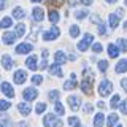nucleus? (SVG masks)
Segmentation results:
<instances>
[{
  "mask_svg": "<svg viewBox=\"0 0 127 127\" xmlns=\"http://www.w3.org/2000/svg\"><path fill=\"white\" fill-rule=\"evenodd\" d=\"M119 46H116L114 43H111V45H108V56L110 57H118L119 56Z\"/></svg>",
  "mask_w": 127,
  "mask_h": 127,
  "instance_id": "19",
  "label": "nucleus"
},
{
  "mask_svg": "<svg viewBox=\"0 0 127 127\" xmlns=\"http://www.w3.org/2000/svg\"><path fill=\"white\" fill-rule=\"evenodd\" d=\"M79 33H81V30H79L78 26H71V27H70V35H71L73 38H76Z\"/></svg>",
  "mask_w": 127,
  "mask_h": 127,
  "instance_id": "32",
  "label": "nucleus"
},
{
  "mask_svg": "<svg viewBox=\"0 0 127 127\" xmlns=\"http://www.w3.org/2000/svg\"><path fill=\"white\" fill-rule=\"evenodd\" d=\"M92 41H94V35H92V33H86L84 38H83L81 41L78 43V49H79V51H86L87 48L91 46V43H92Z\"/></svg>",
  "mask_w": 127,
  "mask_h": 127,
  "instance_id": "3",
  "label": "nucleus"
},
{
  "mask_svg": "<svg viewBox=\"0 0 127 127\" xmlns=\"http://www.w3.org/2000/svg\"><path fill=\"white\" fill-rule=\"evenodd\" d=\"M79 103H81V100H79L76 95H70V97H68V105H70L71 110H78Z\"/></svg>",
  "mask_w": 127,
  "mask_h": 127,
  "instance_id": "17",
  "label": "nucleus"
},
{
  "mask_svg": "<svg viewBox=\"0 0 127 127\" xmlns=\"http://www.w3.org/2000/svg\"><path fill=\"white\" fill-rule=\"evenodd\" d=\"M37 89L35 87H27V89H24V92H22V97H24V100H27V102H32V100H35L37 98Z\"/></svg>",
  "mask_w": 127,
  "mask_h": 127,
  "instance_id": "4",
  "label": "nucleus"
},
{
  "mask_svg": "<svg viewBox=\"0 0 127 127\" xmlns=\"http://www.w3.org/2000/svg\"><path fill=\"white\" fill-rule=\"evenodd\" d=\"M116 14L119 16V18H122V14H124V10H122V8H118V10H116Z\"/></svg>",
  "mask_w": 127,
  "mask_h": 127,
  "instance_id": "46",
  "label": "nucleus"
},
{
  "mask_svg": "<svg viewBox=\"0 0 127 127\" xmlns=\"http://www.w3.org/2000/svg\"><path fill=\"white\" fill-rule=\"evenodd\" d=\"M32 2H33V3H38V2H41V0H32Z\"/></svg>",
  "mask_w": 127,
  "mask_h": 127,
  "instance_id": "52",
  "label": "nucleus"
},
{
  "mask_svg": "<svg viewBox=\"0 0 127 127\" xmlns=\"http://www.w3.org/2000/svg\"><path fill=\"white\" fill-rule=\"evenodd\" d=\"M119 110L122 111V114H127V100L121 102V105H119Z\"/></svg>",
  "mask_w": 127,
  "mask_h": 127,
  "instance_id": "38",
  "label": "nucleus"
},
{
  "mask_svg": "<svg viewBox=\"0 0 127 127\" xmlns=\"http://www.w3.org/2000/svg\"><path fill=\"white\" fill-rule=\"evenodd\" d=\"M49 75H54V76H59V78H62L64 76V73H62V70H61V67H59V64H53V65H49Z\"/></svg>",
  "mask_w": 127,
  "mask_h": 127,
  "instance_id": "14",
  "label": "nucleus"
},
{
  "mask_svg": "<svg viewBox=\"0 0 127 127\" xmlns=\"http://www.w3.org/2000/svg\"><path fill=\"white\" fill-rule=\"evenodd\" d=\"M121 86H122V89L127 92V78H122L121 79Z\"/></svg>",
  "mask_w": 127,
  "mask_h": 127,
  "instance_id": "43",
  "label": "nucleus"
},
{
  "mask_svg": "<svg viewBox=\"0 0 127 127\" xmlns=\"http://www.w3.org/2000/svg\"><path fill=\"white\" fill-rule=\"evenodd\" d=\"M75 78H76V75H75V73H71V79H68V81H65V83H64V89H65V91H70V89H73V87H76L78 81H76Z\"/></svg>",
  "mask_w": 127,
  "mask_h": 127,
  "instance_id": "15",
  "label": "nucleus"
},
{
  "mask_svg": "<svg viewBox=\"0 0 127 127\" xmlns=\"http://www.w3.org/2000/svg\"><path fill=\"white\" fill-rule=\"evenodd\" d=\"M13 16H14V19H22L26 16V11L21 6H16V8H13Z\"/></svg>",
  "mask_w": 127,
  "mask_h": 127,
  "instance_id": "23",
  "label": "nucleus"
},
{
  "mask_svg": "<svg viewBox=\"0 0 127 127\" xmlns=\"http://www.w3.org/2000/svg\"><path fill=\"white\" fill-rule=\"evenodd\" d=\"M46 111V103H38L37 106H35V113L40 114V113H45Z\"/></svg>",
  "mask_w": 127,
  "mask_h": 127,
  "instance_id": "34",
  "label": "nucleus"
},
{
  "mask_svg": "<svg viewBox=\"0 0 127 127\" xmlns=\"http://www.w3.org/2000/svg\"><path fill=\"white\" fill-rule=\"evenodd\" d=\"M37 56H35V54H32L30 56V57H27L26 59V65H27V68H29V70H37L38 68V65H37Z\"/></svg>",
  "mask_w": 127,
  "mask_h": 127,
  "instance_id": "9",
  "label": "nucleus"
},
{
  "mask_svg": "<svg viewBox=\"0 0 127 127\" xmlns=\"http://www.w3.org/2000/svg\"><path fill=\"white\" fill-rule=\"evenodd\" d=\"M32 83H33V84H41L43 78L40 76V75H33V76H32Z\"/></svg>",
  "mask_w": 127,
  "mask_h": 127,
  "instance_id": "36",
  "label": "nucleus"
},
{
  "mask_svg": "<svg viewBox=\"0 0 127 127\" xmlns=\"http://www.w3.org/2000/svg\"><path fill=\"white\" fill-rule=\"evenodd\" d=\"M43 124H45V127H62L64 122H62V119H59L56 114L49 113L43 118Z\"/></svg>",
  "mask_w": 127,
  "mask_h": 127,
  "instance_id": "1",
  "label": "nucleus"
},
{
  "mask_svg": "<svg viewBox=\"0 0 127 127\" xmlns=\"http://www.w3.org/2000/svg\"><path fill=\"white\" fill-rule=\"evenodd\" d=\"M86 16H89V13H87L86 10H79V11H76V13H75V18L79 19V21H81V19H84Z\"/></svg>",
  "mask_w": 127,
  "mask_h": 127,
  "instance_id": "33",
  "label": "nucleus"
},
{
  "mask_svg": "<svg viewBox=\"0 0 127 127\" xmlns=\"http://www.w3.org/2000/svg\"><path fill=\"white\" fill-rule=\"evenodd\" d=\"M2 67L5 70H10L11 67H13V59H11L10 54H3L2 56Z\"/></svg>",
  "mask_w": 127,
  "mask_h": 127,
  "instance_id": "11",
  "label": "nucleus"
},
{
  "mask_svg": "<svg viewBox=\"0 0 127 127\" xmlns=\"http://www.w3.org/2000/svg\"><path fill=\"white\" fill-rule=\"evenodd\" d=\"M18 108H19V111H21V114H24V116H29V114H30V111H32L30 105H27L26 102L19 103V105H18Z\"/></svg>",
  "mask_w": 127,
  "mask_h": 127,
  "instance_id": "20",
  "label": "nucleus"
},
{
  "mask_svg": "<svg viewBox=\"0 0 127 127\" xmlns=\"http://www.w3.org/2000/svg\"><path fill=\"white\" fill-rule=\"evenodd\" d=\"M98 68H100L102 71H106V68H108V62H106V61H100V62H98Z\"/></svg>",
  "mask_w": 127,
  "mask_h": 127,
  "instance_id": "37",
  "label": "nucleus"
},
{
  "mask_svg": "<svg viewBox=\"0 0 127 127\" xmlns=\"http://www.w3.org/2000/svg\"><path fill=\"white\" fill-rule=\"evenodd\" d=\"M59 35H61V30H59L57 27H53L51 30H48V32L43 33V40H45V41H51V40H56Z\"/></svg>",
  "mask_w": 127,
  "mask_h": 127,
  "instance_id": "5",
  "label": "nucleus"
},
{
  "mask_svg": "<svg viewBox=\"0 0 127 127\" xmlns=\"http://www.w3.org/2000/svg\"><path fill=\"white\" fill-rule=\"evenodd\" d=\"M0 89H2V92L5 94L8 98H13V97H14V89L11 87V84H10V83L3 81L2 84H0Z\"/></svg>",
  "mask_w": 127,
  "mask_h": 127,
  "instance_id": "6",
  "label": "nucleus"
},
{
  "mask_svg": "<svg viewBox=\"0 0 127 127\" xmlns=\"http://www.w3.org/2000/svg\"><path fill=\"white\" fill-rule=\"evenodd\" d=\"M14 33H16V37H22V35L26 33V26H24V24H18Z\"/></svg>",
  "mask_w": 127,
  "mask_h": 127,
  "instance_id": "27",
  "label": "nucleus"
},
{
  "mask_svg": "<svg viewBox=\"0 0 127 127\" xmlns=\"http://www.w3.org/2000/svg\"><path fill=\"white\" fill-rule=\"evenodd\" d=\"M118 46H119V49H121L122 53H126V51H127V40L119 38V40H118Z\"/></svg>",
  "mask_w": 127,
  "mask_h": 127,
  "instance_id": "31",
  "label": "nucleus"
},
{
  "mask_svg": "<svg viewBox=\"0 0 127 127\" xmlns=\"http://www.w3.org/2000/svg\"><path fill=\"white\" fill-rule=\"evenodd\" d=\"M105 124V116H103V113H97L94 118V127H103Z\"/></svg>",
  "mask_w": 127,
  "mask_h": 127,
  "instance_id": "18",
  "label": "nucleus"
},
{
  "mask_svg": "<svg viewBox=\"0 0 127 127\" xmlns=\"http://www.w3.org/2000/svg\"><path fill=\"white\" fill-rule=\"evenodd\" d=\"M119 19H121V18H119L116 13H113V14L110 16V27H111V29H116V27H118Z\"/></svg>",
  "mask_w": 127,
  "mask_h": 127,
  "instance_id": "24",
  "label": "nucleus"
},
{
  "mask_svg": "<svg viewBox=\"0 0 127 127\" xmlns=\"http://www.w3.org/2000/svg\"><path fill=\"white\" fill-rule=\"evenodd\" d=\"M91 89H92V78H84L81 81V91L84 94H91Z\"/></svg>",
  "mask_w": 127,
  "mask_h": 127,
  "instance_id": "8",
  "label": "nucleus"
},
{
  "mask_svg": "<svg viewBox=\"0 0 127 127\" xmlns=\"http://www.w3.org/2000/svg\"><path fill=\"white\" fill-rule=\"evenodd\" d=\"M48 67V62H46V59H43L41 64H40V70H43V68H46Z\"/></svg>",
  "mask_w": 127,
  "mask_h": 127,
  "instance_id": "45",
  "label": "nucleus"
},
{
  "mask_svg": "<svg viewBox=\"0 0 127 127\" xmlns=\"http://www.w3.org/2000/svg\"><path fill=\"white\" fill-rule=\"evenodd\" d=\"M32 14H33V21H37V22H41V21H43V18H45V11H43L41 8H38V6H35V8H33Z\"/></svg>",
  "mask_w": 127,
  "mask_h": 127,
  "instance_id": "12",
  "label": "nucleus"
},
{
  "mask_svg": "<svg viewBox=\"0 0 127 127\" xmlns=\"http://www.w3.org/2000/svg\"><path fill=\"white\" fill-rule=\"evenodd\" d=\"M106 3H116V0H105Z\"/></svg>",
  "mask_w": 127,
  "mask_h": 127,
  "instance_id": "51",
  "label": "nucleus"
},
{
  "mask_svg": "<svg viewBox=\"0 0 127 127\" xmlns=\"http://www.w3.org/2000/svg\"><path fill=\"white\" fill-rule=\"evenodd\" d=\"M91 21H92V22H95V24H102V19L98 18L97 14H92V18H91Z\"/></svg>",
  "mask_w": 127,
  "mask_h": 127,
  "instance_id": "42",
  "label": "nucleus"
},
{
  "mask_svg": "<svg viewBox=\"0 0 127 127\" xmlns=\"http://www.w3.org/2000/svg\"><path fill=\"white\" fill-rule=\"evenodd\" d=\"M11 24H13V19L11 18H3L0 21V29H8V27H11Z\"/></svg>",
  "mask_w": 127,
  "mask_h": 127,
  "instance_id": "25",
  "label": "nucleus"
},
{
  "mask_svg": "<svg viewBox=\"0 0 127 127\" xmlns=\"http://www.w3.org/2000/svg\"><path fill=\"white\" fill-rule=\"evenodd\" d=\"M68 124L73 126V127H81V122H79V119L76 116H70L68 118Z\"/></svg>",
  "mask_w": 127,
  "mask_h": 127,
  "instance_id": "29",
  "label": "nucleus"
},
{
  "mask_svg": "<svg viewBox=\"0 0 127 127\" xmlns=\"http://www.w3.org/2000/svg\"><path fill=\"white\" fill-rule=\"evenodd\" d=\"M13 79H14L16 84H22V83L27 79V73L24 70H16L14 75H13Z\"/></svg>",
  "mask_w": 127,
  "mask_h": 127,
  "instance_id": "7",
  "label": "nucleus"
},
{
  "mask_svg": "<svg viewBox=\"0 0 127 127\" xmlns=\"http://www.w3.org/2000/svg\"><path fill=\"white\" fill-rule=\"evenodd\" d=\"M8 108H10V102H6V100H0V111H6Z\"/></svg>",
  "mask_w": 127,
  "mask_h": 127,
  "instance_id": "35",
  "label": "nucleus"
},
{
  "mask_svg": "<svg viewBox=\"0 0 127 127\" xmlns=\"http://www.w3.org/2000/svg\"><path fill=\"white\" fill-rule=\"evenodd\" d=\"M114 70H116V73H124V71H127V59L119 61L116 64V67H114Z\"/></svg>",
  "mask_w": 127,
  "mask_h": 127,
  "instance_id": "16",
  "label": "nucleus"
},
{
  "mask_svg": "<svg viewBox=\"0 0 127 127\" xmlns=\"http://www.w3.org/2000/svg\"><path fill=\"white\" fill-rule=\"evenodd\" d=\"M6 8V2L5 0H0V10H5Z\"/></svg>",
  "mask_w": 127,
  "mask_h": 127,
  "instance_id": "47",
  "label": "nucleus"
},
{
  "mask_svg": "<svg viewBox=\"0 0 127 127\" xmlns=\"http://www.w3.org/2000/svg\"><path fill=\"white\" fill-rule=\"evenodd\" d=\"M124 30H127V22H124Z\"/></svg>",
  "mask_w": 127,
  "mask_h": 127,
  "instance_id": "53",
  "label": "nucleus"
},
{
  "mask_svg": "<svg viewBox=\"0 0 127 127\" xmlns=\"http://www.w3.org/2000/svg\"><path fill=\"white\" fill-rule=\"evenodd\" d=\"M16 127H29L27 122H19V124H16Z\"/></svg>",
  "mask_w": 127,
  "mask_h": 127,
  "instance_id": "49",
  "label": "nucleus"
},
{
  "mask_svg": "<svg viewBox=\"0 0 127 127\" xmlns=\"http://www.w3.org/2000/svg\"><path fill=\"white\" fill-rule=\"evenodd\" d=\"M78 2H81L83 5H91V3H92V0H78Z\"/></svg>",
  "mask_w": 127,
  "mask_h": 127,
  "instance_id": "48",
  "label": "nucleus"
},
{
  "mask_svg": "<svg viewBox=\"0 0 127 127\" xmlns=\"http://www.w3.org/2000/svg\"><path fill=\"white\" fill-rule=\"evenodd\" d=\"M14 40H16L14 32H6V33H3V37H2V41L5 43V45H11V43H14Z\"/></svg>",
  "mask_w": 127,
  "mask_h": 127,
  "instance_id": "13",
  "label": "nucleus"
},
{
  "mask_svg": "<svg viewBox=\"0 0 127 127\" xmlns=\"http://www.w3.org/2000/svg\"><path fill=\"white\" fill-rule=\"evenodd\" d=\"M118 127H121V126H118Z\"/></svg>",
  "mask_w": 127,
  "mask_h": 127,
  "instance_id": "55",
  "label": "nucleus"
},
{
  "mask_svg": "<svg viewBox=\"0 0 127 127\" xmlns=\"http://www.w3.org/2000/svg\"><path fill=\"white\" fill-rule=\"evenodd\" d=\"M118 121H119L118 114H116V113H111L110 116H108V121H106V126H108V127H114V126L118 124Z\"/></svg>",
  "mask_w": 127,
  "mask_h": 127,
  "instance_id": "22",
  "label": "nucleus"
},
{
  "mask_svg": "<svg viewBox=\"0 0 127 127\" xmlns=\"http://www.w3.org/2000/svg\"><path fill=\"white\" fill-rule=\"evenodd\" d=\"M98 32H100V35H106V27H105V24H100L98 26Z\"/></svg>",
  "mask_w": 127,
  "mask_h": 127,
  "instance_id": "41",
  "label": "nucleus"
},
{
  "mask_svg": "<svg viewBox=\"0 0 127 127\" xmlns=\"http://www.w3.org/2000/svg\"><path fill=\"white\" fill-rule=\"evenodd\" d=\"M111 92H113V84H111V81L103 79L100 83V86H98V94H100L102 97H108Z\"/></svg>",
  "mask_w": 127,
  "mask_h": 127,
  "instance_id": "2",
  "label": "nucleus"
},
{
  "mask_svg": "<svg viewBox=\"0 0 127 127\" xmlns=\"http://www.w3.org/2000/svg\"><path fill=\"white\" fill-rule=\"evenodd\" d=\"M126 5H127V0H126Z\"/></svg>",
  "mask_w": 127,
  "mask_h": 127,
  "instance_id": "54",
  "label": "nucleus"
},
{
  "mask_svg": "<svg viewBox=\"0 0 127 127\" xmlns=\"http://www.w3.org/2000/svg\"><path fill=\"white\" fill-rule=\"evenodd\" d=\"M119 102H121V98H119V95H113V97H111V102H110V106L111 108H118L119 106Z\"/></svg>",
  "mask_w": 127,
  "mask_h": 127,
  "instance_id": "28",
  "label": "nucleus"
},
{
  "mask_svg": "<svg viewBox=\"0 0 127 127\" xmlns=\"http://www.w3.org/2000/svg\"><path fill=\"white\" fill-rule=\"evenodd\" d=\"M32 51V45L29 43H21V45L16 46V54H27Z\"/></svg>",
  "mask_w": 127,
  "mask_h": 127,
  "instance_id": "10",
  "label": "nucleus"
},
{
  "mask_svg": "<svg viewBox=\"0 0 127 127\" xmlns=\"http://www.w3.org/2000/svg\"><path fill=\"white\" fill-rule=\"evenodd\" d=\"M97 106H98V108H105V102H97Z\"/></svg>",
  "mask_w": 127,
  "mask_h": 127,
  "instance_id": "50",
  "label": "nucleus"
},
{
  "mask_svg": "<svg viewBox=\"0 0 127 127\" xmlns=\"http://www.w3.org/2000/svg\"><path fill=\"white\" fill-rule=\"evenodd\" d=\"M91 111H92V105H91V103H86L84 105V113H91Z\"/></svg>",
  "mask_w": 127,
  "mask_h": 127,
  "instance_id": "44",
  "label": "nucleus"
},
{
  "mask_svg": "<svg viewBox=\"0 0 127 127\" xmlns=\"http://www.w3.org/2000/svg\"><path fill=\"white\" fill-rule=\"evenodd\" d=\"M49 98H51V100H54V102H57L59 92H57V91H51V92H49Z\"/></svg>",
  "mask_w": 127,
  "mask_h": 127,
  "instance_id": "40",
  "label": "nucleus"
},
{
  "mask_svg": "<svg viewBox=\"0 0 127 127\" xmlns=\"http://www.w3.org/2000/svg\"><path fill=\"white\" fill-rule=\"evenodd\" d=\"M102 49H103V46L100 45V43H94V45H92V51H94V53H100Z\"/></svg>",
  "mask_w": 127,
  "mask_h": 127,
  "instance_id": "39",
  "label": "nucleus"
},
{
  "mask_svg": "<svg viewBox=\"0 0 127 127\" xmlns=\"http://www.w3.org/2000/svg\"><path fill=\"white\" fill-rule=\"evenodd\" d=\"M65 61H67V56L62 53V51H57V53L54 54V62L56 64H59V65H61V64H65Z\"/></svg>",
  "mask_w": 127,
  "mask_h": 127,
  "instance_id": "21",
  "label": "nucleus"
},
{
  "mask_svg": "<svg viewBox=\"0 0 127 127\" xmlns=\"http://www.w3.org/2000/svg\"><path fill=\"white\" fill-rule=\"evenodd\" d=\"M48 18H49V21H51V24H56L59 21V13L56 10H51L49 11V14H48Z\"/></svg>",
  "mask_w": 127,
  "mask_h": 127,
  "instance_id": "26",
  "label": "nucleus"
},
{
  "mask_svg": "<svg viewBox=\"0 0 127 127\" xmlns=\"http://www.w3.org/2000/svg\"><path fill=\"white\" fill-rule=\"evenodd\" d=\"M54 110H56V113L61 114V116H62L64 113H65V108L62 106V103H61V102H56V103H54Z\"/></svg>",
  "mask_w": 127,
  "mask_h": 127,
  "instance_id": "30",
  "label": "nucleus"
}]
</instances>
